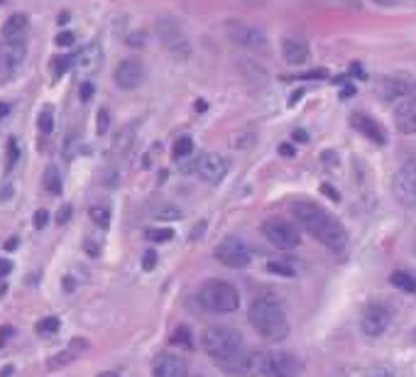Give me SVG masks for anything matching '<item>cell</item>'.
Masks as SVG:
<instances>
[{
	"mask_svg": "<svg viewBox=\"0 0 416 377\" xmlns=\"http://www.w3.org/2000/svg\"><path fill=\"white\" fill-rule=\"evenodd\" d=\"M292 214H294V218L304 225L316 240L323 242L326 248L336 250V253H340V250L345 248V242H348L345 228L340 225V220H336L331 214H326L321 206L309 203V201H299L292 206Z\"/></svg>",
	"mask_w": 416,
	"mask_h": 377,
	"instance_id": "1",
	"label": "cell"
},
{
	"mask_svg": "<svg viewBox=\"0 0 416 377\" xmlns=\"http://www.w3.org/2000/svg\"><path fill=\"white\" fill-rule=\"evenodd\" d=\"M248 319L255 331L262 338H267V341H272V343L284 341L289 333L287 314H284L279 301L272 297H255L248 309Z\"/></svg>",
	"mask_w": 416,
	"mask_h": 377,
	"instance_id": "2",
	"label": "cell"
},
{
	"mask_svg": "<svg viewBox=\"0 0 416 377\" xmlns=\"http://www.w3.org/2000/svg\"><path fill=\"white\" fill-rule=\"evenodd\" d=\"M201 343L203 350L218 363H235L242 355V338L231 326H208Z\"/></svg>",
	"mask_w": 416,
	"mask_h": 377,
	"instance_id": "3",
	"label": "cell"
},
{
	"mask_svg": "<svg viewBox=\"0 0 416 377\" xmlns=\"http://www.w3.org/2000/svg\"><path fill=\"white\" fill-rule=\"evenodd\" d=\"M198 304L211 314H233L240 306V292L223 279H211L198 289Z\"/></svg>",
	"mask_w": 416,
	"mask_h": 377,
	"instance_id": "4",
	"label": "cell"
},
{
	"mask_svg": "<svg viewBox=\"0 0 416 377\" xmlns=\"http://www.w3.org/2000/svg\"><path fill=\"white\" fill-rule=\"evenodd\" d=\"M154 30H157V34H159V42L167 47V52L174 56V59H181V62H184V59L192 56V42L186 37L184 27H181L172 15L157 17Z\"/></svg>",
	"mask_w": 416,
	"mask_h": 377,
	"instance_id": "5",
	"label": "cell"
},
{
	"mask_svg": "<svg viewBox=\"0 0 416 377\" xmlns=\"http://www.w3.org/2000/svg\"><path fill=\"white\" fill-rule=\"evenodd\" d=\"M416 91V81L409 73H387L377 81V93L382 101H404Z\"/></svg>",
	"mask_w": 416,
	"mask_h": 377,
	"instance_id": "6",
	"label": "cell"
},
{
	"mask_svg": "<svg viewBox=\"0 0 416 377\" xmlns=\"http://www.w3.org/2000/svg\"><path fill=\"white\" fill-rule=\"evenodd\" d=\"M27 56V37H12L0 45V79H8L23 67Z\"/></svg>",
	"mask_w": 416,
	"mask_h": 377,
	"instance_id": "7",
	"label": "cell"
},
{
	"mask_svg": "<svg viewBox=\"0 0 416 377\" xmlns=\"http://www.w3.org/2000/svg\"><path fill=\"white\" fill-rule=\"evenodd\" d=\"M264 238L281 250H292L299 245V228L284 218H270L262 225Z\"/></svg>",
	"mask_w": 416,
	"mask_h": 377,
	"instance_id": "8",
	"label": "cell"
},
{
	"mask_svg": "<svg viewBox=\"0 0 416 377\" xmlns=\"http://www.w3.org/2000/svg\"><path fill=\"white\" fill-rule=\"evenodd\" d=\"M216 260L220 265L231 267V270H242V267L250 265V250L245 248V242L238 240V238H225L216 248Z\"/></svg>",
	"mask_w": 416,
	"mask_h": 377,
	"instance_id": "9",
	"label": "cell"
},
{
	"mask_svg": "<svg viewBox=\"0 0 416 377\" xmlns=\"http://www.w3.org/2000/svg\"><path fill=\"white\" fill-rule=\"evenodd\" d=\"M231 40L240 47H248L253 52H267V37H264L262 30H257L255 25H245V23H238V20H231L225 25Z\"/></svg>",
	"mask_w": 416,
	"mask_h": 377,
	"instance_id": "10",
	"label": "cell"
},
{
	"mask_svg": "<svg viewBox=\"0 0 416 377\" xmlns=\"http://www.w3.org/2000/svg\"><path fill=\"white\" fill-rule=\"evenodd\" d=\"M394 194L404 206H416V159H409L394 174Z\"/></svg>",
	"mask_w": 416,
	"mask_h": 377,
	"instance_id": "11",
	"label": "cell"
},
{
	"mask_svg": "<svg viewBox=\"0 0 416 377\" xmlns=\"http://www.w3.org/2000/svg\"><path fill=\"white\" fill-rule=\"evenodd\" d=\"M259 372L264 377H294L297 375V363L289 353H262Z\"/></svg>",
	"mask_w": 416,
	"mask_h": 377,
	"instance_id": "12",
	"label": "cell"
},
{
	"mask_svg": "<svg viewBox=\"0 0 416 377\" xmlns=\"http://www.w3.org/2000/svg\"><path fill=\"white\" fill-rule=\"evenodd\" d=\"M196 174L201 176L206 184H218L225 174H228V159L223 155H201L196 162Z\"/></svg>",
	"mask_w": 416,
	"mask_h": 377,
	"instance_id": "13",
	"label": "cell"
},
{
	"mask_svg": "<svg viewBox=\"0 0 416 377\" xmlns=\"http://www.w3.org/2000/svg\"><path fill=\"white\" fill-rule=\"evenodd\" d=\"M389 326V311L384 309L382 304H370L365 311H362V319H360V328L365 336L377 338L382 336Z\"/></svg>",
	"mask_w": 416,
	"mask_h": 377,
	"instance_id": "14",
	"label": "cell"
},
{
	"mask_svg": "<svg viewBox=\"0 0 416 377\" xmlns=\"http://www.w3.org/2000/svg\"><path fill=\"white\" fill-rule=\"evenodd\" d=\"M142 79H145V69H142V64L137 59H125L115 69V84L123 91L137 89L142 84Z\"/></svg>",
	"mask_w": 416,
	"mask_h": 377,
	"instance_id": "15",
	"label": "cell"
},
{
	"mask_svg": "<svg viewBox=\"0 0 416 377\" xmlns=\"http://www.w3.org/2000/svg\"><path fill=\"white\" fill-rule=\"evenodd\" d=\"M394 125L404 135H416V96H409L394 106Z\"/></svg>",
	"mask_w": 416,
	"mask_h": 377,
	"instance_id": "16",
	"label": "cell"
},
{
	"mask_svg": "<svg viewBox=\"0 0 416 377\" xmlns=\"http://www.w3.org/2000/svg\"><path fill=\"white\" fill-rule=\"evenodd\" d=\"M281 56L289 67H301L309 59V42L304 37H284L281 40Z\"/></svg>",
	"mask_w": 416,
	"mask_h": 377,
	"instance_id": "17",
	"label": "cell"
},
{
	"mask_svg": "<svg viewBox=\"0 0 416 377\" xmlns=\"http://www.w3.org/2000/svg\"><path fill=\"white\" fill-rule=\"evenodd\" d=\"M350 123H353V128L358 130V133H362V135L367 137V140L377 142V145H384V130L380 128V123L377 120H372L370 115H362V113H355L353 118H350Z\"/></svg>",
	"mask_w": 416,
	"mask_h": 377,
	"instance_id": "18",
	"label": "cell"
},
{
	"mask_svg": "<svg viewBox=\"0 0 416 377\" xmlns=\"http://www.w3.org/2000/svg\"><path fill=\"white\" fill-rule=\"evenodd\" d=\"M154 377H186V363L176 355H159L154 361Z\"/></svg>",
	"mask_w": 416,
	"mask_h": 377,
	"instance_id": "19",
	"label": "cell"
},
{
	"mask_svg": "<svg viewBox=\"0 0 416 377\" xmlns=\"http://www.w3.org/2000/svg\"><path fill=\"white\" fill-rule=\"evenodd\" d=\"M89 348V343H86L84 338H73L71 343L67 345V348L62 350V353H56L49 358V367H62V365H69L71 361H76L84 350Z\"/></svg>",
	"mask_w": 416,
	"mask_h": 377,
	"instance_id": "20",
	"label": "cell"
},
{
	"mask_svg": "<svg viewBox=\"0 0 416 377\" xmlns=\"http://www.w3.org/2000/svg\"><path fill=\"white\" fill-rule=\"evenodd\" d=\"M101 62H103V52H101V47L93 42V45H89V47H84L81 49V54L76 56V64H79V69H84V71H98V67H101Z\"/></svg>",
	"mask_w": 416,
	"mask_h": 377,
	"instance_id": "21",
	"label": "cell"
},
{
	"mask_svg": "<svg viewBox=\"0 0 416 377\" xmlns=\"http://www.w3.org/2000/svg\"><path fill=\"white\" fill-rule=\"evenodd\" d=\"M27 34V15L25 12H15L8 17V23L3 25V40H12V37H25Z\"/></svg>",
	"mask_w": 416,
	"mask_h": 377,
	"instance_id": "22",
	"label": "cell"
},
{
	"mask_svg": "<svg viewBox=\"0 0 416 377\" xmlns=\"http://www.w3.org/2000/svg\"><path fill=\"white\" fill-rule=\"evenodd\" d=\"M389 282H392L397 289H402V292L416 294V277L409 275V272H404V270L392 272V275H389Z\"/></svg>",
	"mask_w": 416,
	"mask_h": 377,
	"instance_id": "23",
	"label": "cell"
},
{
	"mask_svg": "<svg viewBox=\"0 0 416 377\" xmlns=\"http://www.w3.org/2000/svg\"><path fill=\"white\" fill-rule=\"evenodd\" d=\"M37 128H40L42 135H49L51 130H54V108H51V106L42 108L40 118H37Z\"/></svg>",
	"mask_w": 416,
	"mask_h": 377,
	"instance_id": "24",
	"label": "cell"
},
{
	"mask_svg": "<svg viewBox=\"0 0 416 377\" xmlns=\"http://www.w3.org/2000/svg\"><path fill=\"white\" fill-rule=\"evenodd\" d=\"M89 216L98 228H108V225H111V209H108V206H91Z\"/></svg>",
	"mask_w": 416,
	"mask_h": 377,
	"instance_id": "25",
	"label": "cell"
},
{
	"mask_svg": "<svg viewBox=\"0 0 416 377\" xmlns=\"http://www.w3.org/2000/svg\"><path fill=\"white\" fill-rule=\"evenodd\" d=\"M45 189L49 194H62V176H59L56 167H47V172H45Z\"/></svg>",
	"mask_w": 416,
	"mask_h": 377,
	"instance_id": "26",
	"label": "cell"
},
{
	"mask_svg": "<svg viewBox=\"0 0 416 377\" xmlns=\"http://www.w3.org/2000/svg\"><path fill=\"white\" fill-rule=\"evenodd\" d=\"M192 152H194V140L189 135L179 137V140L174 142V159H184Z\"/></svg>",
	"mask_w": 416,
	"mask_h": 377,
	"instance_id": "27",
	"label": "cell"
},
{
	"mask_svg": "<svg viewBox=\"0 0 416 377\" xmlns=\"http://www.w3.org/2000/svg\"><path fill=\"white\" fill-rule=\"evenodd\" d=\"M145 236L150 242H167L174 238V231H172V228H150Z\"/></svg>",
	"mask_w": 416,
	"mask_h": 377,
	"instance_id": "28",
	"label": "cell"
},
{
	"mask_svg": "<svg viewBox=\"0 0 416 377\" xmlns=\"http://www.w3.org/2000/svg\"><path fill=\"white\" fill-rule=\"evenodd\" d=\"M172 343L174 345H181V348H192L194 341H192V333H189V328L186 326H179L174 331V336H172Z\"/></svg>",
	"mask_w": 416,
	"mask_h": 377,
	"instance_id": "29",
	"label": "cell"
},
{
	"mask_svg": "<svg viewBox=\"0 0 416 377\" xmlns=\"http://www.w3.org/2000/svg\"><path fill=\"white\" fill-rule=\"evenodd\" d=\"M267 272L279 275V277H294V267L287 265V262H277V260H270V262H267Z\"/></svg>",
	"mask_w": 416,
	"mask_h": 377,
	"instance_id": "30",
	"label": "cell"
},
{
	"mask_svg": "<svg viewBox=\"0 0 416 377\" xmlns=\"http://www.w3.org/2000/svg\"><path fill=\"white\" fill-rule=\"evenodd\" d=\"M59 319L56 316H47V319H42L40 323H37V333H42V336H47V333H56L59 331Z\"/></svg>",
	"mask_w": 416,
	"mask_h": 377,
	"instance_id": "31",
	"label": "cell"
},
{
	"mask_svg": "<svg viewBox=\"0 0 416 377\" xmlns=\"http://www.w3.org/2000/svg\"><path fill=\"white\" fill-rule=\"evenodd\" d=\"M71 67V56H54L51 59V69H54V76H62L67 69Z\"/></svg>",
	"mask_w": 416,
	"mask_h": 377,
	"instance_id": "32",
	"label": "cell"
},
{
	"mask_svg": "<svg viewBox=\"0 0 416 377\" xmlns=\"http://www.w3.org/2000/svg\"><path fill=\"white\" fill-rule=\"evenodd\" d=\"M154 218H159V220H167V218H181V211L176 209V206H164V209H159V211H154Z\"/></svg>",
	"mask_w": 416,
	"mask_h": 377,
	"instance_id": "33",
	"label": "cell"
},
{
	"mask_svg": "<svg viewBox=\"0 0 416 377\" xmlns=\"http://www.w3.org/2000/svg\"><path fill=\"white\" fill-rule=\"evenodd\" d=\"M98 135H106L108 133V128H111V115H108V111L106 108H101L98 111Z\"/></svg>",
	"mask_w": 416,
	"mask_h": 377,
	"instance_id": "34",
	"label": "cell"
},
{
	"mask_svg": "<svg viewBox=\"0 0 416 377\" xmlns=\"http://www.w3.org/2000/svg\"><path fill=\"white\" fill-rule=\"evenodd\" d=\"M93 93H96V86L91 84V81H84V84H81V89H79V96H81V101H84V103H89L91 98H93Z\"/></svg>",
	"mask_w": 416,
	"mask_h": 377,
	"instance_id": "35",
	"label": "cell"
},
{
	"mask_svg": "<svg viewBox=\"0 0 416 377\" xmlns=\"http://www.w3.org/2000/svg\"><path fill=\"white\" fill-rule=\"evenodd\" d=\"M154 265H157V253H154V250H147L145 258H142V267H145L147 272H152Z\"/></svg>",
	"mask_w": 416,
	"mask_h": 377,
	"instance_id": "36",
	"label": "cell"
},
{
	"mask_svg": "<svg viewBox=\"0 0 416 377\" xmlns=\"http://www.w3.org/2000/svg\"><path fill=\"white\" fill-rule=\"evenodd\" d=\"M365 377H397V375H394V370H392V367L382 365V367H375V370H370Z\"/></svg>",
	"mask_w": 416,
	"mask_h": 377,
	"instance_id": "37",
	"label": "cell"
},
{
	"mask_svg": "<svg viewBox=\"0 0 416 377\" xmlns=\"http://www.w3.org/2000/svg\"><path fill=\"white\" fill-rule=\"evenodd\" d=\"M71 206H62V211L56 214V225H67L69 223V218H71Z\"/></svg>",
	"mask_w": 416,
	"mask_h": 377,
	"instance_id": "38",
	"label": "cell"
},
{
	"mask_svg": "<svg viewBox=\"0 0 416 377\" xmlns=\"http://www.w3.org/2000/svg\"><path fill=\"white\" fill-rule=\"evenodd\" d=\"M47 223H49V214H47L45 209H40L34 214V225H37V228H45Z\"/></svg>",
	"mask_w": 416,
	"mask_h": 377,
	"instance_id": "39",
	"label": "cell"
},
{
	"mask_svg": "<svg viewBox=\"0 0 416 377\" xmlns=\"http://www.w3.org/2000/svg\"><path fill=\"white\" fill-rule=\"evenodd\" d=\"M321 192L326 194V196L331 198V201H340V194H338V192H336V189H333L331 184H323V186H321Z\"/></svg>",
	"mask_w": 416,
	"mask_h": 377,
	"instance_id": "40",
	"label": "cell"
},
{
	"mask_svg": "<svg viewBox=\"0 0 416 377\" xmlns=\"http://www.w3.org/2000/svg\"><path fill=\"white\" fill-rule=\"evenodd\" d=\"M56 45L59 47H69V45H73V34L71 32H62L59 37H56Z\"/></svg>",
	"mask_w": 416,
	"mask_h": 377,
	"instance_id": "41",
	"label": "cell"
},
{
	"mask_svg": "<svg viewBox=\"0 0 416 377\" xmlns=\"http://www.w3.org/2000/svg\"><path fill=\"white\" fill-rule=\"evenodd\" d=\"M279 155H284V157H294V155H297V150H294L292 145H287V142H284V145H279Z\"/></svg>",
	"mask_w": 416,
	"mask_h": 377,
	"instance_id": "42",
	"label": "cell"
},
{
	"mask_svg": "<svg viewBox=\"0 0 416 377\" xmlns=\"http://www.w3.org/2000/svg\"><path fill=\"white\" fill-rule=\"evenodd\" d=\"M10 270H12V265H10V262H8V260H0V277H5Z\"/></svg>",
	"mask_w": 416,
	"mask_h": 377,
	"instance_id": "43",
	"label": "cell"
},
{
	"mask_svg": "<svg viewBox=\"0 0 416 377\" xmlns=\"http://www.w3.org/2000/svg\"><path fill=\"white\" fill-rule=\"evenodd\" d=\"M294 140H299V142H306V140H309V135H306L304 130H294Z\"/></svg>",
	"mask_w": 416,
	"mask_h": 377,
	"instance_id": "44",
	"label": "cell"
},
{
	"mask_svg": "<svg viewBox=\"0 0 416 377\" xmlns=\"http://www.w3.org/2000/svg\"><path fill=\"white\" fill-rule=\"evenodd\" d=\"M323 162H328V164L336 162V164H338V157H336L333 152H323Z\"/></svg>",
	"mask_w": 416,
	"mask_h": 377,
	"instance_id": "45",
	"label": "cell"
},
{
	"mask_svg": "<svg viewBox=\"0 0 416 377\" xmlns=\"http://www.w3.org/2000/svg\"><path fill=\"white\" fill-rule=\"evenodd\" d=\"M64 289H67V292H73V279H64Z\"/></svg>",
	"mask_w": 416,
	"mask_h": 377,
	"instance_id": "46",
	"label": "cell"
},
{
	"mask_svg": "<svg viewBox=\"0 0 416 377\" xmlns=\"http://www.w3.org/2000/svg\"><path fill=\"white\" fill-rule=\"evenodd\" d=\"M375 3H380V5H397L400 0H375Z\"/></svg>",
	"mask_w": 416,
	"mask_h": 377,
	"instance_id": "47",
	"label": "cell"
},
{
	"mask_svg": "<svg viewBox=\"0 0 416 377\" xmlns=\"http://www.w3.org/2000/svg\"><path fill=\"white\" fill-rule=\"evenodd\" d=\"M15 248H17V240H15V238L5 242V250H15Z\"/></svg>",
	"mask_w": 416,
	"mask_h": 377,
	"instance_id": "48",
	"label": "cell"
},
{
	"mask_svg": "<svg viewBox=\"0 0 416 377\" xmlns=\"http://www.w3.org/2000/svg\"><path fill=\"white\" fill-rule=\"evenodd\" d=\"M299 98H301V91H297V93H294V96H292V101H289V106H294V103H297Z\"/></svg>",
	"mask_w": 416,
	"mask_h": 377,
	"instance_id": "49",
	"label": "cell"
},
{
	"mask_svg": "<svg viewBox=\"0 0 416 377\" xmlns=\"http://www.w3.org/2000/svg\"><path fill=\"white\" fill-rule=\"evenodd\" d=\"M98 377H118V372H103V375H98Z\"/></svg>",
	"mask_w": 416,
	"mask_h": 377,
	"instance_id": "50",
	"label": "cell"
},
{
	"mask_svg": "<svg viewBox=\"0 0 416 377\" xmlns=\"http://www.w3.org/2000/svg\"><path fill=\"white\" fill-rule=\"evenodd\" d=\"M414 343H416V331H414Z\"/></svg>",
	"mask_w": 416,
	"mask_h": 377,
	"instance_id": "51",
	"label": "cell"
}]
</instances>
